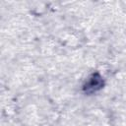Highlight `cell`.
I'll use <instances>...</instances> for the list:
<instances>
[{
    "mask_svg": "<svg viewBox=\"0 0 126 126\" xmlns=\"http://www.w3.org/2000/svg\"><path fill=\"white\" fill-rule=\"evenodd\" d=\"M103 80L102 77L98 74V73H94L89 80L85 83L84 87H83V91L86 94H94L97 91H99L101 88H103Z\"/></svg>",
    "mask_w": 126,
    "mask_h": 126,
    "instance_id": "obj_1",
    "label": "cell"
}]
</instances>
